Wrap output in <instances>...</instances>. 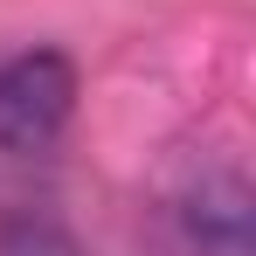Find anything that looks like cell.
<instances>
[{
  "mask_svg": "<svg viewBox=\"0 0 256 256\" xmlns=\"http://www.w3.org/2000/svg\"><path fill=\"white\" fill-rule=\"evenodd\" d=\"M76 111V62L62 48H21L0 56V152L35 160L48 152Z\"/></svg>",
  "mask_w": 256,
  "mask_h": 256,
  "instance_id": "1",
  "label": "cell"
}]
</instances>
